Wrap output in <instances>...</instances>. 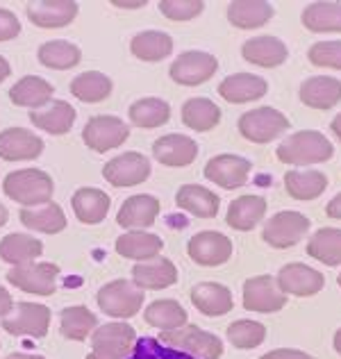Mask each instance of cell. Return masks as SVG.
I'll return each mask as SVG.
<instances>
[{
    "label": "cell",
    "mask_w": 341,
    "mask_h": 359,
    "mask_svg": "<svg viewBox=\"0 0 341 359\" xmlns=\"http://www.w3.org/2000/svg\"><path fill=\"white\" fill-rule=\"evenodd\" d=\"M335 155L333 141H328L326 135L316 130H300L293 132L278 146V159L282 164L309 168L312 164L328 162Z\"/></svg>",
    "instance_id": "obj_1"
},
{
    "label": "cell",
    "mask_w": 341,
    "mask_h": 359,
    "mask_svg": "<svg viewBox=\"0 0 341 359\" xmlns=\"http://www.w3.org/2000/svg\"><path fill=\"white\" fill-rule=\"evenodd\" d=\"M3 191L7 198L23 207H36L51 203L55 184L53 177L39 171V168H21V171H12L3 182Z\"/></svg>",
    "instance_id": "obj_2"
},
{
    "label": "cell",
    "mask_w": 341,
    "mask_h": 359,
    "mask_svg": "<svg viewBox=\"0 0 341 359\" xmlns=\"http://www.w3.org/2000/svg\"><path fill=\"white\" fill-rule=\"evenodd\" d=\"M159 341L180 353H187L196 359H219L223 355V341L216 334L187 323L178 330L159 334Z\"/></svg>",
    "instance_id": "obj_3"
},
{
    "label": "cell",
    "mask_w": 341,
    "mask_h": 359,
    "mask_svg": "<svg viewBox=\"0 0 341 359\" xmlns=\"http://www.w3.org/2000/svg\"><path fill=\"white\" fill-rule=\"evenodd\" d=\"M137 341L135 327L128 323H105L91 332V353L87 359H128Z\"/></svg>",
    "instance_id": "obj_4"
},
{
    "label": "cell",
    "mask_w": 341,
    "mask_h": 359,
    "mask_svg": "<svg viewBox=\"0 0 341 359\" xmlns=\"http://www.w3.org/2000/svg\"><path fill=\"white\" fill-rule=\"evenodd\" d=\"M98 307L112 318H130L144 307V291L132 280H112L98 291Z\"/></svg>",
    "instance_id": "obj_5"
},
{
    "label": "cell",
    "mask_w": 341,
    "mask_h": 359,
    "mask_svg": "<svg viewBox=\"0 0 341 359\" xmlns=\"http://www.w3.org/2000/svg\"><path fill=\"white\" fill-rule=\"evenodd\" d=\"M289 130V118L273 107H258L241 114L239 132L243 139L253 144H269V141L282 137Z\"/></svg>",
    "instance_id": "obj_6"
},
{
    "label": "cell",
    "mask_w": 341,
    "mask_h": 359,
    "mask_svg": "<svg viewBox=\"0 0 341 359\" xmlns=\"http://www.w3.org/2000/svg\"><path fill=\"white\" fill-rule=\"evenodd\" d=\"M57 278H60V269L51 262L23 264V266L9 269L7 273L9 285L34 296H53L57 291Z\"/></svg>",
    "instance_id": "obj_7"
},
{
    "label": "cell",
    "mask_w": 341,
    "mask_h": 359,
    "mask_svg": "<svg viewBox=\"0 0 341 359\" xmlns=\"http://www.w3.org/2000/svg\"><path fill=\"white\" fill-rule=\"evenodd\" d=\"M51 309L39 302H18L3 318V330L14 337H34L41 339L48 334Z\"/></svg>",
    "instance_id": "obj_8"
},
{
    "label": "cell",
    "mask_w": 341,
    "mask_h": 359,
    "mask_svg": "<svg viewBox=\"0 0 341 359\" xmlns=\"http://www.w3.org/2000/svg\"><path fill=\"white\" fill-rule=\"evenodd\" d=\"M309 232V219L300 212H278L264 223L262 239L278 250L296 245Z\"/></svg>",
    "instance_id": "obj_9"
},
{
    "label": "cell",
    "mask_w": 341,
    "mask_h": 359,
    "mask_svg": "<svg viewBox=\"0 0 341 359\" xmlns=\"http://www.w3.org/2000/svg\"><path fill=\"white\" fill-rule=\"evenodd\" d=\"M216 69H219V60L210 53L203 50H187L178 55L175 62L170 64V80L182 84V87H198V84L214 78Z\"/></svg>",
    "instance_id": "obj_10"
},
{
    "label": "cell",
    "mask_w": 341,
    "mask_h": 359,
    "mask_svg": "<svg viewBox=\"0 0 341 359\" xmlns=\"http://www.w3.org/2000/svg\"><path fill=\"white\" fill-rule=\"evenodd\" d=\"M130 128L119 116H93L87 121L82 130V141L87 148L96 150V153H107L112 148H119L128 141Z\"/></svg>",
    "instance_id": "obj_11"
},
{
    "label": "cell",
    "mask_w": 341,
    "mask_h": 359,
    "mask_svg": "<svg viewBox=\"0 0 341 359\" xmlns=\"http://www.w3.org/2000/svg\"><path fill=\"white\" fill-rule=\"evenodd\" d=\"M150 159L146 155L137 153V150H130V153H123L119 157L109 159V162L102 166V177L107 180L112 187H137L141 182H146L150 177Z\"/></svg>",
    "instance_id": "obj_12"
},
{
    "label": "cell",
    "mask_w": 341,
    "mask_h": 359,
    "mask_svg": "<svg viewBox=\"0 0 341 359\" xmlns=\"http://www.w3.org/2000/svg\"><path fill=\"white\" fill-rule=\"evenodd\" d=\"M287 305V294H282L273 276H258L243 282V307L260 314H273Z\"/></svg>",
    "instance_id": "obj_13"
},
{
    "label": "cell",
    "mask_w": 341,
    "mask_h": 359,
    "mask_svg": "<svg viewBox=\"0 0 341 359\" xmlns=\"http://www.w3.org/2000/svg\"><path fill=\"white\" fill-rule=\"evenodd\" d=\"M276 282L282 289V294L298 296V298L316 296L319 291L326 287L323 273L316 271V269H309L307 264H300V262H293V264H287V266H282Z\"/></svg>",
    "instance_id": "obj_14"
},
{
    "label": "cell",
    "mask_w": 341,
    "mask_h": 359,
    "mask_svg": "<svg viewBox=\"0 0 341 359\" xmlns=\"http://www.w3.org/2000/svg\"><path fill=\"white\" fill-rule=\"evenodd\" d=\"M187 252L201 266H221L232 257V241L216 230H205L189 239Z\"/></svg>",
    "instance_id": "obj_15"
},
{
    "label": "cell",
    "mask_w": 341,
    "mask_h": 359,
    "mask_svg": "<svg viewBox=\"0 0 341 359\" xmlns=\"http://www.w3.org/2000/svg\"><path fill=\"white\" fill-rule=\"evenodd\" d=\"M253 171L250 159L239 155H216L205 166V177L223 189H236L248 182Z\"/></svg>",
    "instance_id": "obj_16"
},
{
    "label": "cell",
    "mask_w": 341,
    "mask_h": 359,
    "mask_svg": "<svg viewBox=\"0 0 341 359\" xmlns=\"http://www.w3.org/2000/svg\"><path fill=\"white\" fill-rule=\"evenodd\" d=\"M44 153V141L27 128H7L0 132V159L5 162H25Z\"/></svg>",
    "instance_id": "obj_17"
},
{
    "label": "cell",
    "mask_w": 341,
    "mask_h": 359,
    "mask_svg": "<svg viewBox=\"0 0 341 359\" xmlns=\"http://www.w3.org/2000/svg\"><path fill=\"white\" fill-rule=\"evenodd\" d=\"M132 282H135L141 291H159V289L175 285L178 269L170 259L157 255L153 259L135 264V269H132Z\"/></svg>",
    "instance_id": "obj_18"
},
{
    "label": "cell",
    "mask_w": 341,
    "mask_h": 359,
    "mask_svg": "<svg viewBox=\"0 0 341 359\" xmlns=\"http://www.w3.org/2000/svg\"><path fill=\"white\" fill-rule=\"evenodd\" d=\"M159 214V201L155 196L137 194L123 201L116 214V223L123 230H146L155 223Z\"/></svg>",
    "instance_id": "obj_19"
},
{
    "label": "cell",
    "mask_w": 341,
    "mask_h": 359,
    "mask_svg": "<svg viewBox=\"0 0 341 359\" xmlns=\"http://www.w3.org/2000/svg\"><path fill=\"white\" fill-rule=\"evenodd\" d=\"M27 18L36 27H64L78 16V3L73 0H36L25 5Z\"/></svg>",
    "instance_id": "obj_20"
},
{
    "label": "cell",
    "mask_w": 341,
    "mask_h": 359,
    "mask_svg": "<svg viewBox=\"0 0 341 359\" xmlns=\"http://www.w3.org/2000/svg\"><path fill=\"white\" fill-rule=\"evenodd\" d=\"M198 155V144L185 135H164L153 144V157L164 166H189Z\"/></svg>",
    "instance_id": "obj_21"
},
{
    "label": "cell",
    "mask_w": 341,
    "mask_h": 359,
    "mask_svg": "<svg viewBox=\"0 0 341 359\" xmlns=\"http://www.w3.org/2000/svg\"><path fill=\"white\" fill-rule=\"evenodd\" d=\"M298 96L312 109H333L341 102V80L330 75H314L300 84Z\"/></svg>",
    "instance_id": "obj_22"
},
{
    "label": "cell",
    "mask_w": 341,
    "mask_h": 359,
    "mask_svg": "<svg viewBox=\"0 0 341 359\" xmlns=\"http://www.w3.org/2000/svg\"><path fill=\"white\" fill-rule=\"evenodd\" d=\"M241 55L246 62H250L255 66H264V69H273V66H280L287 62L289 50L284 46L282 39L278 36H253L243 46H241Z\"/></svg>",
    "instance_id": "obj_23"
},
{
    "label": "cell",
    "mask_w": 341,
    "mask_h": 359,
    "mask_svg": "<svg viewBox=\"0 0 341 359\" xmlns=\"http://www.w3.org/2000/svg\"><path fill=\"white\" fill-rule=\"evenodd\" d=\"M71 205H73V212H75V216H78L80 223L98 225V223H102L107 219L112 198L102 191V189L82 187V189H78V191L73 194Z\"/></svg>",
    "instance_id": "obj_24"
},
{
    "label": "cell",
    "mask_w": 341,
    "mask_h": 359,
    "mask_svg": "<svg viewBox=\"0 0 341 359\" xmlns=\"http://www.w3.org/2000/svg\"><path fill=\"white\" fill-rule=\"evenodd\" d=\"M75 116H78V111L66 100H51L46 107L30 111V123L48 135H66V132H71Z\"/></svg>",
    "instance_id": "obj_25"
},
{
    "label": "cell",
    "mask_w": 341,
    "mask_h": 359,
    "mask_svg": "<svg viewBox=\"0 0 341 359\" xmlns=\"http://www.w3.org/2000/svg\"><path fill=\"white\" fill-rule=\"evenodd\" d=\"M175 205L198 219H214L219 214L221 198L201 184H182L175 194Z\"/></svg>",
    "instance_id": "obj_26"
},
{
    "label": "cell",
    "mask_w": 341,
    "mask_h": 359,
    "mask_svg": "<svg viewBox=\"0 0 341 359\" xmlns=\"http://www.w3.org/2000/svg\"><path fill=\"white\" fill-rule=\"evenodd\" d=\"M194 307L205 316H223L232 309V291L219 282H198L192 289Z\"/></svg>",
    "instance_id": "obj_27"
},
{
    "label": "cell",
    "mask_w": 341,
    "mask_h": 359,
    "mask_svg": "<svg viewBox=\"0 0 341 359\" xmlns=\"http://www.w3.org/2000/svg\"><path fill=\"white\" fill-rule=\"evenodd\" d=\"M269 84L260 75L253 73H234L227 75V78L219 84V93L221 98L227 102H253L262 96H267Z\"/></svg>",
    "instance_id": "obj_28"
},
{
    "label": "cell",
    "mask_w": 341,
    "mask_h": 359,
    "mask_svg": "<svg viewBox=\"0 0 341 359\" xmlns=\"http://www.w3.org/2000/svg\"><path fill=\"white\" fill-rule=\"evenodd\" d=\"M264 214H267V198L258 194H248V196H239L236 201L230 203L225 221L234 230L248 232L264 219Z\"/></svg>",
    "instance_id": "obj_29"
},
{
    "label": "cell",
    "mask_w": 341,
    "mask_h": 359,
    "mask_svg": "<svg viewBox=\"0 0 341 359\" xmlns=\"http://www.w3.org/2000/svg\"><path fill=\"white\" fill-rule=\"evenodd\" d=\"M55 87H51V82H46L39 75H25L21 78L12 89H9V100L18 107L27 109H41L53 100Z\"/></svg>",
    "instance_id": "obj_30"
},
{
    "label": "cell",
    "mask_w": 341,
    "mask_h": 359,
    "mask_svg": "<svg viewBox=\"0 0 341 359\" xmlns=\"http://www.w3.org/2000/svg\"><path fill=\"white\" fill-rule=\"evenodd\" d=\"M273 18V5L267 0H234L227 5V21L239 30H258Z\"/></svg>",
    "instance_id": "obj_31"
},
{
    "label": "cell",
    "mask_w": 341,
    "mask_h": 359,
    "mask_svg": "<svg viewBox=\"0 0 341 359\" xmlns=\"http://www.w3.org/2000/svg\"><path fill=\"white\" fill-rule=\"evenodd\" d=\"M164 248V241L157 234H150L144 230H130L126 234H121L116 239V252L126 259L135 262H146L157 257Z\"/></svg>",
    "instance_id": "obj_32"
},
{
    "label": "cell",
    "mask_w": 341,
    "mask_h": 359,
    "mask_svg": "<svg viewBox=\"0 0 341 359\" xmlns=\"http://www.w3.org/2000/svg\"><path fill=\"white\" fill-rule=\"evenodd\" d=\"M44 252V243L32 237V234H18L12 232L0 239V259L12 266H23L32 264Z\"/></svg>",
    "instance_id": "obj_33"
},
{
    "label": "cell",
    "mask_w": 341,
    "mask_h": 359,
    "mask_svg": "<svg viewBox=\"0 0 341 359\" xmlns=\"http://www.w3.org/2000/svg\"><path fill=\"white\" fill-rule=\"evenodd\" d=\"M21 223L32 232H46L57 234L66 228V214L57 203H46L36 207H23L21 210Z\"/></svg>",
    "instance_id": "obj_34"
},
{
    "label": "cell",
    "mask_w": 341,
    "mask_h": 359,
    "mask_svg": "<svg viewBox=\"0 0 341 359\" xmlns=\"http://www.w3.org/2000/svg\"><path fill=\"white\" fill-rule=\"evenodd\" d=\"M328 177L314 168H296L284 175V189L296 201H314L326 191Z\"/></svg>",
    "instance_id": "obj_35"
},
{
    "label": "cell",
    "mask_w": 341,
    "mask_h": 359,
    "mask_svg": "<svg viewBox=\"0 0 341 359\" xmlns=\"http://www.w3.org/2000/svg\"><path fill=\"white\" fill-rule=\"evenodd\" d=\"M144 318L148 325L157 327L159 332H170V330H178L187 325V309L180 305L173 298H164V300H155L150 302L144 311Z\"/></svg>",
    "instance_id": "obj_36"
},
{
    "label": "cell",
    "mask_w": 341,
    "mask_h": 359,
    "mask_svg": "<svg viewBox=\"0 0 341 359\" xmlns=\"http://www.w3.org/2000/svg\"><path fill=\"white\" fill-rule=\"evenodd\" d=\"M130 50L135 57L144 62H162L173 53V39L166 32L159 30H146L132 36Z\"/></svg>",
    "instance_id": "obj_37"
},
{
    "label": "cell",
    "mask_w": 341,
    "mask_h": 359,
    "mask_svg": "<svg viewBox=\"0 0 341 359\" xmlns=\"http://www.w3.org/2000/svg\"><path fill=\"white\" fill-rule=\"evenodd\" d=\"M302 25L309 32H341V3H312L302 9Z\"/></svg>",
    "instance_id": "obj_38"
},
{
    "label": "cell",
    "mask_w": 341,
    "mask_h": 359,
    "mask_svg": "<svg viewBox=\"0 0 341 359\" xmlns=\"http://www.w3.org/2000/svg\"><path fill=\"white\" fill-rule=\"evenodd\" d=\"M96 327H98V318L87 307L73 305L60 311V332L62 337L71 339V341H84Z\"/></svg>",
    "instance_id": "obj_39"
},
{
    "label": "cell",
    "mask_w": 341,
    "mask_h": 359,
    "mask_svg": "<svg viewBox=\"0 0 341 359\" xmlns=\"http://www.w3.org/2000/svg\"><path fill=\"white\" fill-rule=\"evenodd\" d=\"M182 123L196 132H210L221 123V109L210 98H189L182 105Z\"/></svg>",
    "instance_id": "obj_40"
},
{
    "label": "cell",
    "mask_w": 341,
    "mask_h": 359,
    "mask_svg": "<svg viewBox=\"0 0 341 359\" xmlns=\"http://www.w3.org/2000/svg\"><path fill=\"white\" fill-rule=\"evenodd\" d=\"M170 118V105L162 98H139L130 105V121L137 128L144 130H155L159 126H164Z\"/></svg>",
    "instance_id": "obj_41"
},
{
    "label": "cell",
    "mask_w": 341,
    "mask_h": 359,
    "mask_svg": "<svg viewBox=\"0 0 341 359\" xmlns=\"http://www.w3.org/2000/svg\"><path fill=\"white\" fill-rule=\"evenodd\" d=\"M71 93L82 102H102L109 98L114 89L112 80L100 71H84L71 82Z\"/></svg>",
    "instance_id": "obj_42"
},
{
    "label": "cell",
    "mask_w": 341,
    "mask_h": 359,
    "mask_svg": "<svg viewBox=\"0 0 341 359\" xmlns=\"http://www.w3.org/2000/svg\"><path fill=\"white\" fill-rule=\"evenodd\" d=\"M307 255L328 266H341V230L321 228L309 237Z\"/></svg>",
    "instance_id": "obj_43"
},
{
    "label": "cell",
    "mask_w": 341,
    "mask_h": 359,
    "mask_svg": "<svg viewBox=\"0 0 341 359\" xmlns=\"http://www.w3.org/2000/svg\"><path fill=\"white\" fill-rule=\"evenodd\" d=\"M82 60V53L75 43L64 41V39H53L46 41L39 48V62L46 66V69L53 71H66L78 66V62Z\"/></svg>",
    "instance_id": "obj_44"
},
{
    "label": "cell",
    "mask_w": 341,
    "mask_h": 359,
    "mask_svg": "<svg viewBox=\"0 0 341 359\" xmlns=\"http://www.w3.org/2000/svg\"><path fill=\"white\" fill-rule=\"evenodd\" d=\"M267 339V327L258 320H234L227 327V341L234 348H241V351H250V348H258L264 344Z\"/></svg>",
    "instance_id": "obj_45"
},
{
    "label": "cell",
    "mask_w": 341,
    "mask_h": 359,
    "mask_svg": "<svg viewBox=\"0 0 341 359\" xmlns=\"http://www.w3.org/2000/svg\"><path fill=\"white\" fill-rule=\"evenodd\" d=\"M203 0H162L159 3V12L170 21H192V18L203 14Z\"/></svg>",
    "instance_id": "obj_46"
},
{
    "label": "cell",
    "mask_w": 341,
    "mask_h": 359,
    "mask_svg": "<svg viewBox=\"0 0 341 359\" xmlns=\"http://www.w3.org/2000/svg\"><path fill=\"white\" fill-rule=\"evenodd\" d=\"M307 57L321 69L341 71V41H319L307 50Z\"/></svg>",
    "instance_id": "obj_47"
},
{
    "label": "cell",
    "mask_w": 341,
    "mask_h": 359,
    "mask_svg": "<svg viewBox=\"0 0 341 359\" xmlns=\"http://www.w3.org/2000/svg\"><path fill=\"white\" fill-rule=\"evenodd\" d=\"M21 34V23L14 12L0 7V41H12Z\"/></svg>",
    "instance_id": "obj_48"
},
{
    "label": "cell",
    "mask_w": 341,
    "mask_h": 359,
    "mask_svg": "<svg viewBox=\"0 0 341 359\" xmlns=\"http://www.w3.org/2000/svg\"><path fill=\"white\" fill-rule=\"evenodd\" d=\"M260 359H314V357L302 351H293V348H278V351L262 355Z\"/></svg>",
    "instance_id": "obj_49"
},
{
    "label": "cell",
    "mask_w": 341,
    "mask_h": 359,
    "mask_svg": "<svg viewBox=\"0 0 341 359\" xmlns=\"http://www.w3.org/2000/svg\"><path fill=\"white\" fill-rule=\"evenodd\" d=\"M12 309H14L12 296H9V291L5 287H0V318H5Z\"/></svg>",
    "instance_id": "obj_50"
},
{
    "label": "cell",
    "mask_w": 341,
    "mask_h": 359,
    "mask_svg": "<svg viewBox=\"0 0 341 359\" xmlns=\"http://www.w3.org/2000/svg\"><path fill=\"white\" fill-rule=\"evenodd\" d=\"M326 212H328V216H333V219H339L341 221V194H337L333 201L328 203Z\"/></svg>",
    "instance_id": "obj_51"
},
{
    "label": "cell",
    "mask_w": 341,
    "mask_h": 359,
    "mask_svg": "<svg viewBox=\"0 0 341 359\" xmlns=\"http://www.w3.org/2000/svg\"><path fill=\"white\" fill-rule=\"evenodd\" d=\"M9 73H12V69H9V62L0 55V82L9 78Z\"/></svg>",
    "instance_id": "obj_52"
},
{
    "label": "cell",
    "mask_w": 341,
    "mask_h": 359,
    "mask_svg": "<svg viewBox=\"0 0 341 359\" xmlns=\"http://www.w3.org/2000/svg\"><path fill=\"white\" fill-rule=\"evenodd\" d=\"M7 359H46L41 355H30V353H12Z\"/></svg>",
    "instance_id": "obj_53"
},
{
    "label": "cell",
    "mask_w": 341,
    "mask_h": 359,
    "mask_svg": "<svg viewBox=\"0 0 341 359\" xmlns=\"http://www.w3.org/2000/svg\"><path fill=\"white\" fill-rule=\"evenodd\" d=\"M330 128H333V132H335V137L341 141V114H337L335 118H333V126H330Z\"/></svg>",
    "instance_id": "obj_54"
},
{
    "label": "cell",
    "mask_w": 341,
    "mask_h": 359,
    "mask_svg": "<svg viewBox=\"0 0 341 359\" xmlns=\"http://www.w3.org/2000/svg\"><path fill=\"white\" fill-rule=\"evenodd\" d=\"M7 219H9V212H7V207L0 203V228H3V225L7 223Z\"/></svg>",
    "instance_id": "obj_55"
},
{
    "label": "cell",
    "mask_w": 341,
    "mask_h": 359,
    "mask_svg": "<svg viewBox=\"0 0 341 359\" xmlns=\"http://www.w3.org/2000/svg\"><path fill=\"white\" fill-rule=\"evenodd\" d=\"M335 351L341 355V327L337 330V334H335Z\"/></svg>",
    "instance_id": "obj_56"
},
{
    "label": "cell",
    "mask_w": 341,
    "mask_h": 359,
    "mask_svg": "<svg viewBox=\"0 0 341 359\" xmlns=\"http://www.w3.org/2000/svg\"><path fill=\"white\" fill-rule=\"evenodd\" d=\"M337 282H339V287H341V273H339V278H337Z\"/></svg>",
    "instance_id": "obj_57"
}]
</instances>
